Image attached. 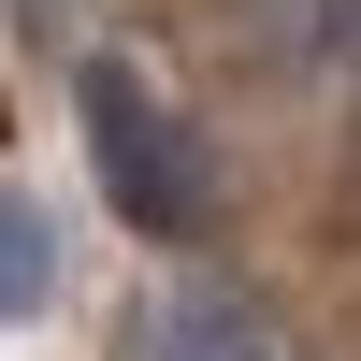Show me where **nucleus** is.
<instances>
[{
	"mask_svg": "<svg viewBox=\"0 0 361 361\" xmlns=\"http://www.w3.org/2000/svg\"><path fill=\"white\" fill-rule=\"evenodd\" d=\"M87 159H102V188H116V217L130 231H159V246H188L202 231V173H188V145H173V116L145 102V73H116V58H87Z\"/></svg>",
	"mask_w": 361,
	"mask_h": 361,
	"instance_id": "obj_1",
	"label": "nucleus"
},
{
	"mask_svg": "<svg viewBox=\"0 0 361 361\" xmlns=\"http://www.w3.org/2000/svg\"><path fill=\"white\" fill-rule=\"evenodd\" d=\"M44 289H58L44 217H29V202H0V318H44Z\"/></svg>",
	"mask_w": 361,
	"mask_h": 361,
	"instance_id": "obj_2",
	"label": "nucleus"
},
{
	"mask_svg": "<svg viewBox=\"0 0 361 361\" xmlns=\"http://www.w3.org/2000/svg\"><path fill=\"white\" fill-rule=\"evenodd\" d=\"M159 361H260V333H246V304H188L159 333Z\"/></svg>",
	"mask_w": 361,
	"mask_h": 361,
	"instance_id": "obj_3",
	"label": "nucleus"
}]
</instances>
